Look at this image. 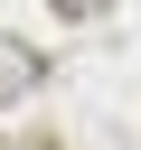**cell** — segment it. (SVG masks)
Instances as JSON below:
<instances>
[{
  "label": "cell",
  "instance_id": "obj_2",
  "mask_svg": "<svg viewBox=\"0 0 141 150\" xmlns=\"http://www.w3.org/2000/svg\"><path fill=\"white\" fill-rule=\"evenodd\" d=\"M0 150H47V141H38V131H19V141H0Z\"/></svg>",
  "mask_w": 141,
  "mask_h": 150
},
{
  "label": "cell",
  "instance_id": "obj_1",
  "mask_svg": "<svg viewBox=\"0 0 141 150\" xmlns=\"http://www.w3.org/2000/svg\"><path fill=\"white\" fill-rule=\"evenodd\" d=\"M19 94H38V47L0 38V103H19Z\"/></svg>",
  "mask_w": 141,
  "mask_h": 150
}]
</instances>
